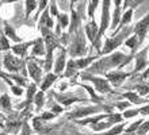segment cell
<instances>
[{
	"label": "cell",
	"instance_id": "cell-1",
	"mask_svg": "<svg viewBox=\"0 0 149 135\" xmlns=\"http://www.w3.org/2000/svg\"><path fill=\"white\" fill-rule=\"evenodd\" d=\"M132 60V55H125L122 53H115L110 55L109 58H104L102 61H98L92 66V70L96 72H104L111 68H117V66H123Z\"/></svg>",
	"mask_w": 149,
	"mask_h": 135
},
{
	"label": "cell",
	"instance_id": "cell-2",
	"mask_svg": "<svg viewBox=\"0 0 149 135\" xmlns=\"http://www.w3.org/2000/svg\"><path fill=\"white\" fill-rule=\"evenodd\" d=\"M129 33H130V28H126V30L122 31V34L117 35V37H115V38H113V39H109V41L106 42V46H104V49H103L102 54L110 53V51H113L117 46H119V45L122 43V41H123V39H126V37L129 35Z\"/></svg>",
	"mask_w": 149,
	"mask_h": 135
},
{
	"label": "cell",
	"instance_id": "cell-3",
	"mask_svg": "<svg viewBox=\"0 0 149 135\" xmlns=\"http://www.w3.org/2000/svg\"><path fill=\"white\" fill-rule=\"evenodd\" d=\"M84 80H90L91 82H94L95 85V89L100 93H109L111 92V87H110V82L104 78H98V77H92V76H86L83 74L81 76Z\"/></svg>",
	"mask_w": 149,
	"mask_h": 135
},
{
	"label": "cell",
	"instance_id": "cell-4",
	"mask_svg": "<svg viewBox=\"0 0 149 135\" xmlns=\"http://www.w3.org/2000/svg\"><path fill=\"white\" fill-rule=\"evenodd\" d=\"M121 120H122L121 114H115V115L109 116V120H107V122H104V123L98 122V123L92 124V130H94V131H103V130H106V128L111 127L113 124L118 123V122H121Z\"/></svg>",
	"mask_w": 149,
	"mask_h": 135
},
{
	"label": "cell",
	"instance_id": "cell-5",
	"mask_svg": "<svg viewBox=\"0 0 149 135\" xmlns=\"http://www.w3.org/2000/svg\"><path fill=\"white\" fill-rule=\"evenodd\" d=\"M103 12H102V27H100V30L98 31V37H96V41H95V46L98 45L99 39L102 37V34L104 33V30L107 28L109 26V6H110V1H103Z\"/></svg>",
	"mask_w": 149,
	"mask_h": 135
},
{
	"label": "cell",
	"instance_id": "cell-6",
	"mask_svg": "<svg viewBox=\"0 0 149 135\" xmlns=\"http://www.w3.org/2000/svg\"><path fill=\"white\" fill-rule=\"evenodd\" d=\"M84 53H86V42H84L83 35L79 34L71 46V55L76 57V55H83Z\"/></svg>",
	"mask_w": 149,
	"mask_h": 135
},
{
	"label": "cell",
	"instance_id": "cell-7",
	"mask_svg": "<svg viewBox=\"0 0 149 135\" xmlns=\"http://www.w3.org/2000/svg\"><path fill=\"white\" fill-rule=\"evenodd\" d=\"M148 27H149V15L145 16L142 20H140V22L136 24V27H134V31H136L137 38L140 39V41H142V39H144V37H145V34H146V31H148Z\"/></svg>",
	"mask_w": 149,
	"mask_h": 135
},
{
	"label": "cell",
	"instance_id": "cell-8",
	"mask_svg": "<svg viewBox=\"0 0 149 135\" xmlns=\"http://www.w3.org/2000/svg\"><path fill=\"white\" fill-rule=\"evenodd\" d=\"M23 65V61H20V60H16L14 58L12 55H6L4 58V66L7 68L10 72H16V70H19Z\"/></svg>",
	"mask_w": 149,
	"mask_h": 135
},
{
	"label": "cell",
	"instance_id": "cell-9",
	"mask_svg": "<svg viewBox=\"0 0 149 135\" xmlns=\"http://www.w3.org/2000/svg\"><path fill=\"white\" fill-rule=\"evenodd\" d=\"M99 111V107H86V108H79L76 109L74 112H72L69 118L73 119V118H83V116H87V115H91V114H95V112Z\"/></svg>",
	"mask_w": 149,
	"mask_h": 135
},
{
	"label": "cell",
	"instance_id": "cell-10",
	"mask_svg": "<svg viewBox=\"0 0 149 135\" xmlns=\"http://www.w3.org/2000/svg\"><path fill=\"white\" fill-rule=\"evenodd\" d=\"M127 76H129L127 73H122V72H110V73L107 74V80L110 81L113 85L118 87Z\"/></svg>",
	"mask_w": 149,
	"mask_h": 135
},
{
	"label": "cell",
	"instance_id": "cell-11",
	"mask_svg": "<svg viewBox=\"0 0 149 135\" xmlns=\"http://www.w3.org/2000/svg\"><path fill=\"white\" fill-rule=\"evenodd\" d=\"M86 34L91 42L95 43L96 37H98V27H96V23H95V22H90V23L86 26Z\"/></svg>",
	"mask_w": 149,
	"mask_h": 135
},
{
	"label": "cell",
	"instance_id": "cell-12",
	"mask_svg": "<svg viewBox=\"0 0 149 135\" xmlns=\"http://www.w3.org/2000/svg\"><path fill=\"white\" fill-rule=\"evenodd\" d=\"M27 68H29V74L34 78L36 82H39V80H41V69H39V66L37 65V62L30 61Z\"/></svg>",
	"mask_w": 149,
	"mask_h": 135
},
{
	"label": "cell",
	"instance_id": "cell-13",
	"mask_svg": "<svg viewBox=\"0 0 149 135\" xmlns=\"http://www.w3.org/2000/svg\"><path fill=\"white\" fill-rule=\"evenodd\" d=\"M56 80H57V76H56V74L47 73L46 76H45V80H43L42 85H41V89H42V91H46V89H49V88H50V85L53 84Z\"/></svg>",
	"mask_w": 149,
	"mask_h": 135
},
{
	"label": "cell",
	"instance_id": "cell-14",
	"mask_svg": "<svg viewBox=\"0 0 149 135\" xmlns=\"http://www.w3.org/2000/svg\"><path fill=\"white\" fill-rule=\"evenodd\" d=\"M64 66H65V50L61 49V54H60V57H58L57 62H56V66H54L56 73H61L64 69Z\"/></svg>",
	"mask_w": 149,
	"mask_h": 135
},
{
	"label": "cell",
	"instance_id": "cell-15",
	"mask_svg": "<svg viewBox=\"0 0 149 135\" xmlns=\"http://www.w3.org/2000/svg\"><path fill=\"white\" fill-rule=\"evenodd\" d=\"M34 42H27V43H19V45H15V46L12 47V50L14 53H16L18 55H24L26 51H27V47Z\"/></svg>",
	"mask_w": 149,
	"mask_h": 135
},
{
	"label": "cell",
	"instance_id": "cell-16",
	"mask_svg": "<svg viewBox=\"0 0 149 135\" xmlns=\"http://www.w3.org/2000/svg\"><path fill=\"white\" fill-rule=\"evenodd\" d=\"M43 54H45V49H43L42 39H37L33 47V55H43Z\"/></svg>",
	"mask_w": 149,
	"mask_h": 135
},
{
	"label": "cell",
	"instance_id": "cell-17",
	"mask_svg": "<svg viewBox=\"0 0 149 135\" xmlns=\"http://www.w3.org/2000/svg\"><path fill=\"white\" fill-rule=\"evenodd\" d=\"M57 100H58L60 103H63L64 105L69 107L72 103H74V101H81L83 99H79V97H68V96L65 97V96H63V95H57Z\"/></svg>",
	"mask_w": 149,
	"mask_h": 135
},
{
	"label": "cell",
	"instance_id": "cell-18",
	"mask_svg": "<svg viewBox=\"0 0 149 135\" xmlns=\"http://www.w3.org/2000/svg\"><path fill=\"white\" fill-rule=\"evenodd\" d=\"M92 61H94V58H92V57L83 58V60H77V61L74 62V66H76V69H81V68H87V66L90 65V64H91Z\"/></svg>",
	"mask_w": 149,
	"mask_h": 135
},
{
	"label": "cell",
	"instance_id": "cell-19",
	"mask_svg": "<svg viewBox=\"0 0 149 135\" xmlns=\"http://www.w3.org/2000/svg\"><path fill=\"white\" fill-rule=\"evenodd\" d=\"M79 24H80L79 15L76 14V11H74V10H72V24H71V27H69V31H71V33H73V31L79 27Z\"/></svg>",
	"mask_w": 149,
	"mask_h": 135
},
{
	"label": "cell",
	"instance_id": "cell-20",
	"mask_svg": "<svg viewBox=\"0 0 149 135\" xmlns=\"http://www.w3.org/2000/svg\"><path fill=\"white\" fill-rule=\"evenodd\" d=\"M41 27H46V28H50V27H53V22H52V19L49 18V11H45V14L42 15Z\"/></svg>",
	"mask_w": 149,
	"mask_h": 135
},
{
	"label": "cell",
	"instance_id": "cell-21",
	"mask_svg": "<svg viewBox=\"0 0 149 135\" xmlns=\"http://www.w3.org/2000/svg\"><path fill=\"white\" fill-rule=\"evenodd\" d=\"M104 118H109L107 115H99L96 116V118H88V119H84V120H80L79 123L80 124H88V123H98V122H100V120H103Z\"/></svg>",
	"mask_w": 149,
	"mask_h": 135
},
{
	"label": "cell",
	"instance_id": "cell-22",
	"mask_svg": "<svg viewBox=\"0 0 149 135\" xmlns=\"http://www.w3.org/2000/svg\"><path fill=\"white\" fill-rule=\"evenodd\" d=\"M114 6H115V12H114V20H113V28H115V26L118 24V22H119V6H121V3L119 1H114Z\"/></svg>",
	"mask_w": 149,
	"mask_h": 135
},
{
	"label": "cell",
	"instance_id": "cell-23",
	"mask_svg": "<svg viewBox=\"0 0 149 135\" xmlns=\"http://www.w3.org/2000/svg\"><path fill=\"white\" fill-rule=\"evenodd\" d=\"M125 97H126V99H129V100L132 101V103H134V104H141V103H142V99H140V97H138L137 93L127 92V93H125Z\"/></svg>",
	"mask_w": 149,
	"mask_h": 135
},
{
	"label": "cell",
	"instance_id": "cell-24",
	"mask_svg": "<svg viewBox=\"0 0 149 135\" xmlns=\"http://www.w3.org/2000/svg\"><path fill=\"white\" fill-rule=\"evenodd\" d=\"M145 65H146V60H145V57H144V54L138 55L137 57V66H136L134 72H140V70H142L144 68H145Z\"/></svg>",
	"mask_w": 149,
	"mask_h": 135
},
{
	"label": "cell",
	"instance_id": "cell-25",
	"mask_svg": "<svg viewBox=\"0 0 149 135\" xmlns=\"http://www.w3.org/2000/svg\"><path fill=\"white\" fill-rule=\"evenodd\" d=\"M0 105L4 108V109H10L11 108V99L7 95H3L0 97Z\"/></svg>",
	"mask_w": 149,
	"mask_h": 135
},
{
	"label": "cell",
	"instance_id": "cell-26",
	"mask_svg": "<svg viewBox=\"0 0 149 135\" xmlns=\"http://www.w3.org/2000/svg\"><path fill=\"white\" fill-rule=\"evenodd\" d=\"M34 103H36L37 108L43 107V103H45V96H43V92H38L34 96Z\"/></svg>",
	"mask_w": 149,
	"mask_h": 135
},
{
	"label": "cell",
	"instance_id": "cell-27",
	"mask_svg": "<svg viewBox=\"0 0 149 135\" xmlns=\"http://www.w3.org/2000/svg\"><path fill=\"white\" fill-rule=\"evenodd\" d=\"M123 127H125V124H121V126H115L114 128H111L110 131L104 132V134H98V135H118L121 134L123 131Z\"/></svg>",
	"mask_w": 149,
	"mask_h": 135
},
{
	"label": "cell",
	"instance_id": "cell-28",
	"mask_svg": "<svg viewBox=\"0 0 149 135\" xmlns=\"http://www.w3.org/2000/svg\"><path fill=\"white\" fill-rule=\"evenodd\" d=\"M4 31H6V34L10 37V38H12L15 42H19V38L16 37V34H15V30L12 28V27H10L8 24H6V27H4Z\"/></svg>",
	"mask_w": 149,
	"mask_h": 135
},
{
	"label": "cell",
	"instance_id": "cell-29",
	"mask_svg": "<svg viewBox=\"0 0 149 135\" xmlns=\"http://www.w3.org/2000/svg\"><path fill=\"white\" fill-rule=\"evenodd\" d=\"M132 16H133V10H129V11L125 12V15L122 16V22H121V27L125 26V24H127L132 20Z\"/></svg>",
	"mask_w": 149,
	"mask_h": 135
},
{
	"label": "cell",
	"instance_id": "cell-30",
	"mask_svg": "<svg viewBox=\"0 0 149 135\" xmlns=\"http://www.w3.org/2000/svg\"><path fill=\"white\" fill-rule=\"evenodd\" d=\"M148 131H149V120L140 124V127H138V130H137V132L140 135H145Z\"/></svg>",
	"mask_w": 149,
	"mask_h": 135
},
{
	"label": "cell",
	"instance_id": "cell-31",
	"mask_svg": "<svg viewBox=\"0 0 149 135\" xmlns=\"http://www.w3.org/2000/svg\"><path fill=\"white\" fill-rule=\"evenodd\" d=\"M37 4H38L37 1H26V18L31 14L33 10H36Z\"/></svg>",
	"mask_w": 149,
	"mask_h": 135
},
{
	"label": "cell",
	"instance_id": "cell-32",
	"mask_svg": "<svg viewBox=\"0 0 149 135\" xmlns=\"http://www.w3.org/2000/svg\"><path fill=\"white\" fill-rule=\"evenodd\" d=\"M34 93H36V85H30L27 89V104H30L34 99Z\"/></svg>",
	"mask_w": 149,
	"mask_h": 135
},
{
	"label": "cell",
	"instance_id": "cell-33",
	"mask_svg": "<svg viewBox=\"0 0 149 135\" xmlns=\"http://www.w3.org/2000/svg\"><path fill=\"white\" fill-rule=\"evenodd\" d=\"M76 66H74V61H69L67 64V76H72L76 72Z\"/></svg>",
	"mask_w": 149,
	"mask_h": 135
},
{
	"label": "cell",
	"instance_id": "cell-34",
	"mask_svg": "<svg viewBox=\"0 0 149 135\" xmlns=\"http://www.w3.org/2000/svg\"><path fill=\"white\" fill-rule=\"evenodd\" d=\"M137 43H138L137 35H134V37H132V38H129L127 41H126V45H127L129 47H132V49H134V47L137 46Z\"/></svg>",
	"mask_w": 149,
	"mask_h": 135
},
{
	"label": "cell",
	"instance_id": "cell-35",
	"mask_svg": "<svg viewBox=\"0 0 149 135\" xmlns=\"http://www.w3.org/2000/svg\"><path fill=\"white\" fill-rule=\"evenodd\" d=\"M141 123H142V120H137L136 123L130 124L129 128H126V132H134V131H137L138 127H140V124H141Z\"/></svg>",
	"mask_w": 149,
	"mask_h": 135
},
{
	"label": "cell",
	"instance_id": "cell-36",
	"mask_svg": "<svg viewBox=\"0 0 149 135\" xmlns=\"http://www.w3.org/2000/svg\"><path fill=\"white\" fill-rule=\"evenodd\" d=\"M42 119L41 118H34V120H33V126H34V130H37V131H41L42 130Z\"/></svg>",
	"mask_w": 149,
	"mask_h": 135
},
{
	"label": "cell",
	"instance_id": "cell-37",
	"mask_svg": "<svg viewBox=\"0 0 149 135\" xmlns=\"http://www.w3.org/2000/svg\"><path fill=\"white\" fill-rule=\"evenodd\" d=\"M136 89H137L138 91V93H140V95H142V96H145V95H148L149 93V87H146V85H137V87H136Z\"/></svg>",
	"mask_w": 149,
	"mask_h": 135
},
{
	"label": "cell",
	"instance_id": "cell-38",
	"mask_svg": "<svg viewBox=\"0 0 149 135\" xmlns=\"http://www.w3.org/2000/svg\"><path fill=\"white\" fill-rule=\"evenodd\" d=\"M137 114H140V109H130V111H126L125 114H123V118H125V119H129V118L136 116Z\"/></svg>",
	"mask_w": 149,
	"mask_h": 135
},
{
	"label": "cell",
	"instance_id": "cell-39",
	"mask_svg": "<svg viewBox=\"0 0 149 135\" xmlns=\"http://www.w3.org/2000/svg\"><path fill=\"white\" fill-rule=\"evenodd\" d=\"M99 4V1H90V11H88V15H90V18H94V11L95 8H96V6Z\"/></svg>",
	"mask_w": 149,
	"mask_h": 135
},
{
	"label": "cell",
	"instance_id": "cell-40",
	"mask_svg": "<svg viewBox=\"0 0 149 135\" xmlns=\"http://www.w3.org/2000/svg\"><path fill=\"white\" fill-rule=\"evenodd\" d=\"M0 49H1V50H7V49H10V45H8L6 37H1V38H0Z\"/></svg>",
	"mask_w": 149,
	"mask_h": 135
},
{
	"label": "cell",
	"instance_id": "cell-41",
	"mask_svg": "<svg viewBox=\"0 0 149 135\" xmlns=\"http://www.w3.org/2000/svg\"><path fill=\"white\" fill-rule=\"evenodd\" d=\"M60 18V23H61V26L63 27H67L68 24H69V20H68V16L64 14V15H58Z\"/></svg>",
	"mask_w": 149,
	"mask_h": 135
},
{
	"label": "cell",
	"instance_id": "cell-42",
	"mask_svg": "<svg viewBox=\"0 0 149 135\" xmlns=\"http://www.w3.org/2000/svg\"><path fill=\"white\" fill-rule=\"evenodd\" d=\"M53 118H56V115L54 114H52V112H45V114L41 116V119L42 120H50V119H53Z\"/></svg>",
	"mask_w": 149,
	"mask_h": 135
},
{
	"label": "cell",
	"instance_id": "cell-43",
	"mask_svg": "<svg viewBox=\"0 0 149 135\" xmlns=\"http://www.w3.org/2000/svg\"><path fill=\"white\" fill-rule=\"evenodd\" d=\"M11 89H12V92L15 93L16 96H20V95L23 93V91H22V89H19L18 87H15V85H11Z\"/></svg>",
	"mask_w": 149,
	"mask_h": 135
},
{
	"label": "cell",
	"instance_id": "cell-44",
	"mask_svg": "<svg viewBox=\"0 0 149 135\" xmlns=\"http://www.w3.org/2000/svg\"><path fill=\"white\" fill-rule=\"evenodd\" d=\"M19 135H30V128H29L27 124L23 126V130H22V132H20Z\"/></svg>",
	"mask_w": 149,
	"mask_h": 135
},
{
	"label": "cell",
	"instance_id": "cell-45",
	"mask_svg": "<svg viewBox=\"0 0 149 135\" xmlns=\"http://www.w3.org/2000/svg\"><path fill=\"white\" fill-rule=\"evenodd\" d=\"M50 10H52V14L56 16H58V11H57V7H56V4L54 3H52L50 4Z\"/></svg>",
	"mask_w": 149,
	"mask_h": 135
},
{
	"label": "cell",
	"instance_id": "cell-46",
	"mask_svg": "<svg viewBox=\"0 0 149 135\" xmlns=\"http://www.w3.org/2000/svg\"><path fill=\"white\" fill-rule=\"evenodd\" d=\"M61 111H63V108H60L58 105H54V107L52 108V114H60Z\"/></svg>",
	"mask_w": 149,
	"mask_h": 135
},
{
	"label": "cell",
	"instance_id": "cell-47",
	"mask_svg": "<svg viewBox=\"0 0 149 135\" xmlns=\"http://www.w3.org/2000/svg\"><path fill=\"white\" fill-rule=\"evenodd\" d=\"M129 103H118V104H117V107L118 108H119V109H125V108L126 107H129Z\"/></svg>",
	"mask_w": 149,
	"mask_h": 135
},
{
	"label": "cell",
	"instance_id": "cell-48",
	"mask_svg": "<svg viewBox=\"0 0 149 135\" xmlns=\"http://www.w3.org/2000/svg\"><path fill=\"white\" fill-rule=\"evenodd\" d=\"M140 114H142V115H148V114H149V105H148V107L141 108V109H140Z\"/></svg>",
	"mask_w": 149,
	"mask_h": 135
},
{
	"label": "cell",
	"instance_id": "cell-49",
	"mask_svg": "<svg viewBox=\"0 0 149 135\" xmlns=\"http://www.w3.org/2000/svg\"><path fill=\"white\" fill-rule=\"evenodd\" d=\"M144 77H149V70H146L145 74H144Z\"/></svg>",
	"mask_w": 149,
	"mask_h": 135
}]
</instances>
